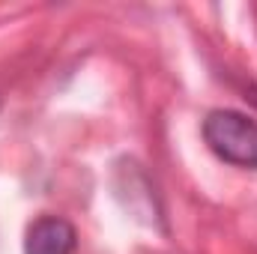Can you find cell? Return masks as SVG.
Returning a JSON list of instances; mask_svg holds the SVG:
<instances>
[{"label":"cell","mask_w":257,"mask_h":254,"mask_svg":"<svg viewBox=\"0 0 257 254\" xmlns=\"http://www.w3.org/2000/svg\"><path fill=\"white\" fill-rule=\"evenodd\" d=\"M206 147L236 168H257V123L239 111H212L203 120Z\"/></svg>","instance_id":"6da1fadb"},{"label":"cell","mask_w":257,"mask_h":254,"mask_svg":"<svg viewBox=\"0 0 257 254\" xmlns=\"http://www.w3.org/2000/svg\"><path fill=\"white\" fill-rule=\"evenodd\" d=\"M75 227L57 218V215H42L30 224L27 239H24V254H75Z\"/></svg>","instance_id":"7a4b0ae2"}]
</instances>
